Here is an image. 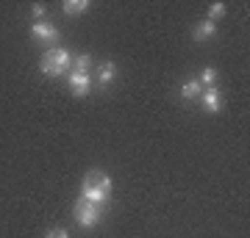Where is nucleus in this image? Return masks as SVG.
I'll use <instances>...</instances> for the list:
<instances>
[{
    "label": "nucleus",
    "mask_w": 250,
    "mask_h": 238,
    "mask_svg": "<svg viewBox=\"0 0 250 238\" xmlns=\"http://www.w3.org/2000/svg\"><path fill=\"white\" fill-rule=\"evenodd\" d=\"M39 70H42V75H47V78H62V75H64L59 67H53V64H47V61L39 64Z\"/></svg>",
    "instance_id": "f8f14e48"
},
{
    "label": "nucleus",
    "mask_w": 250,
    "mask_h": 238,
    "mask_svg": "<svg viewBox=\"0 0 250 238\" xmlns=\"http://www.w3.org/2000/svg\"><path fill=\"white\" fill-rule=\"evenodd\" d=\"M72 72H83V75H89V67H92V55L89 53H81L78 58H72Z\"/></svg>",
    "instance_id": "9d476101"
},
{
    "label": "nucleus",
    "mask_w": 250,
    "mask_h": 238,
    "mask_svg": "<svg viewBox=\"0 0 250 238\" xmlns=\"http://www.w3.org/2000/svg\"><path fill=\"white\" fill-rule=\"evenodd\" d=\"M42 61L53 64V67H59L62 72H67V67L72 64V55H70V50H62V47H53V50H47V53H45V58H42Z\"/></svg>",
    "instance_id": "7ed1b4c3"
},
{
    "label": "nucleus",
    "mask_w": 250,
    "mask_h": 238,
    "mask_svg": "<svg viewBox=\"0 0 250 238\" xmlns=\"http://www.w3.org/2000/svg\"><path fill=\"white\" fill-rule=\"evenodd\" d=\"M114 78H117V67H114L111 61L103 64V67L98 70V83H100V86H108V83H111Z\"/></svg>",
    "instance_id": "1a4fd4ad"
},
{
    "label": "nucleus",
    "mask_w": 250,
    "mask_h": 238,
    "mask_svg": "<svg viewBox=\"0 0 250 238\" xmlns=\"http://www.w3.org/2000/svg\"><path fill=\"white\" fill-rule=\"evenodd\" d=\"M214 34H217V22H211V19H203V22H197L195 31H192V36H195L197 42H206V39H211Z\"/></svg>",
    "instance_id": "0eeeda50"
},
{
    "label": "nucleus",
    "mask_w": 250,
    "mask_h": 238,
    "mask_svg": "<svg viewBox=\"0 0 250 238\" xmlns=\"http://www.w3.org/2000/svg\"><path fill=\"white\" fill-rule=\"evenodd\" d=\"M203 108L208 111V114H217V111L223 108V94H220L217 86H206L203 89Z\"/></svg>",
    "instance_id": "20e7f679"
},
{
    "label": "nucleus",
    "mask_w": 250,
    "mask_h": 238,
    "mask_svg": "<svg viewBox=\"0 0 250 238\" xmlns=\"http://www.w3.org/2000/svg\"><path fill=\"white\" fill-rule=\"evenodd\" d=\"M86 9H89L86 0H67L64 3V14H83Z\"/></svg>",
    "instance_id": "9b49d317"
},
{
    "label": "nucleus",
    "mask_w": 250,
    "mask_h": 238,
    "mask_svg": "<svg viewBox=\"0 0 250 238\" xmlns=\"http://www.w3.org/2000/svg\"><path fill=\"white\" fill-rule=\"evenodd\" d=\"M31 34L36 36V39H45V42H53V39H59V28L50 25V22H34L31 25Z\"/></svg>",
    "instance_id": "423d86ee"
},
{
    "label": "nucleus",
    "mask_w": 250,
    "mask_h": 238,
    "mask_svg": "<svg viewBox=\"0 0 250 238\" xmlns=\"http://www.w3.org/2000/svg\"><path fill=\"white\" fill-rule=\"evenodd\" d=\"M70 89H72V94L75 97H86L89 94V75H83V72H70Z\"/></svg>",
    "instance_id": "39448f33"
},
{
    "label": "nucleus",
    "mask_w": 250,
    "mask_h": 238,
    "mask_svg": "<svg viewBox=\"0 0 250 238\" xmlns=\"http://www.w3.org/2000/svg\"><path fill=\"white\" fill-rule=\"evenodd\" d=\"M214 80H217V70H211V67H208V70H203V78H200L203 89L206 86H214Z\"/></svg>",
    "instance_id": "ddd939ff"
},
{
    "label": "nucleus",
    "mask_w": 250,
    "mask_h": 238,
    "mask_svg": "<svg viewBox=\"0 0 250 238\" xmlns=\"http://www.w3.org/2000/svg\"><path fill=\"white\" fill-rule=\"evenodd\" d=\"M100 205H95V202H86V200H81L78 205H75V221H78L83 230H89V227H95L100 221Z\"/></svg>",
    "instance_id": "f03ea898"
},
{
    "label": "nucleus",
    "mask_w": 250,
    "mask_h": 238,
    "mask_svg": "<svg viewBox=\"0 0 250 238\" xmlns=\"http://www.w3.org/2000/svg\"><path fill=\"white\" fill-rule=\"evenodd\" d=\"M200 92H203L200 78H189L187 83L181 86V97H184V100H197V97H200Z\"/></svg>",
    "instance_id": "6e6552de"
},
{
    "label": "nucleus",
    "mask_w": 250,
    "mask_h": 238,
    "mask_svg": "<svg viewBox=\"0 0 250 238\" xmlns=\"http://www.w3.org/2000/svg\"><path fill=\"white\" fill-rule=\"evenodd\" d=\"M45 238H70V233H67V230H62V227H56V230H50Z\"/></svg>",
    "instance_id": "dca6fc26"
},
{
    "label": "nucleus",
    "mask_w": 250,
    "mask_h": 238,
    "mask_svg": "<svg viewBox=\"0 0 250 238\" xmlns=\"http://www.w3.org/2000/svg\"><path fill=\"white\" fill-rule=\"evenodd\" d=\"M31 11H34L36 22H45V6H42V3H34V6H31Z\"/></svg>",
    "instance_id": "2eb2a0df"
},
{
    "label": "nucleus",
    "mask_w": 250,
    "mask_h": 238,
    "mask_svg": "<svg viewBox=\"0 0 250 238\" xmlns=\"http://www.w3.org/2000/svg\"><path fill=\"white\" fill-rule=\"evenodd\" d=\"M108 191H111V177L98 172V169H92L86 180H83V188H81V194L86 202H95V205H103L108 200Z\"/></svg>",
    "instance_id": "f257e3e1"
},
{
    "label": "nucleus",
    "mask_w": 250,
    "mask_h": 238,
    "mask_svg": "<svg viewBox=\"0 0 250 238\" xmlns=\"http://www.w3.org/2000/svg\"><path fill=\"white\" fill-rule=\"evenodd\" d=\"M220 14H225V3H214V6L208 9V19H211V22H217Z\"/></svg>",
    "instance_id": "4468645a"
}]
</instances>
